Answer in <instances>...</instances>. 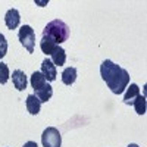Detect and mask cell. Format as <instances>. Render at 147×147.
<instances>
[{"label": "cell", "instance_id": "6da1fadb", "mask_svg": "<svg viewBox=\"0 0 147 147\" xmlns=\"http://www.w3.org/2000/svg\"><path fill=\"white\" fill-rule=\"evenodd\" d=\"M43 37L52 40L56 44H60V43H63V41L68 40V37H69V27L66 25L63 21H60V19L50 21L44 27V30H43Z\"/></svg>", "mask_w": 147, "mask_h": 147}, {"label": "cell", "instance_id": "7a4b0ae2", "mask_svg": "<svg viewBox=\"0 0 147 147\" xmlns=\"http://www.w3.org/2000/svg\"><path fill=\"white\" fill-rule=\"evenodd\" d=\"M128 84H129V74H128L127 69L122 68V71L118 74V75L110 82H107V87L110 88V91H112L113 94H122L127 90Z\"/></svg>", "mask_w": 147, "mask_h": 147}, {"label": "cell", "instance_id": "3957f363", "mask_svg": "<svg viewBox=\"0 0 147 147\" xmlns=\"http://www.w3.org/2000/svg\"><path fill=\"white\" fill-rule=\"evenodd\" d=\"M41 144L43 147H60L62 146V136L57 128L49 127L41 134Z\"/></svg>", "mask_w": 147, "mask_h": 147}, {"label": "cell", "instance_id": "277c9868", "mask_svg": "<svg viewBox=\"0 0 147 147\" xmlns=\"http://www.w3.org/2000/svg\"><path fill=\"white\" fill-rule=\"evenodd\" d=\"M18 38L21 44L28 50V53H34V46H35V32L30 25H22L18 34Z\"/></svg>", "mask_w": 147, "mask_h": 147}, {"label": "cell", "instance_id": "5b68a950", "mask_svg": "<svg viewBox=\"0 0 147 147\" xmlns=\"http://www.w3.org/2000/svg\"><path fill=\"white\" fill-rule=\"evenodd\" d=\"M121 71H122V68L119 65L113 63L112 60H109V59L103 60V63L100 65V74H102V78L106 81V84L112 81Z\"/></svg>", "mask_w": 147, "mask_h": 147}, {"label": "cell", "instance_id": "8992f818", "mask_svg": "<svg viewBox=\"0 0 147 147\" xmlns=\"http://www.w3.org/2000/svg\"><path fill=\"white\" fill-rule=\"evenodd\" d=\"M43 75H44V78L47 80V81H55L56 80V77H57V71H56V66L53 65V62L50 59H44L43 60V63H41V71H40Z\"/></svg>", "mask_w": 147, "mask_h": 147}, {"label": "cell", "instance_id": "52a82bcc", "mask_svg": "<svg viewBox=\"0 0 147 147\" xmlns=\"http://www.w3.org/2000/svg\"><path fill=\"white\" fill-rule=\"evenodd\" d=\"M19 22H21V15L16 9H9L5 15V24L9 30H15L19 27Z\"/></svg>", "mask_w": 147, "mask_h": 147}, {"label": "cell", "instance_id": "ba28073f", "mask_svg": "<svg viewBox=\"0 0 147 147\" xmlns=\"http://www.w3.org/2000/svg\"><path fill=\"white\" fill-rule=\"evenodd\" d=\"M12 82H13L15 88L22 91L27 88V75L25 72L21 71V69H15L13 72H12Z\"/></svg>", "mask_w": 147, "mask_h": 147}, {"label": "cell", "instance_id": "9c48e42d", "mask_svg": "<svg viewBox=\"0 0 147 147\" xmlns=\"http://www.w3.org/2000/svg\"><path fill=\"white\" fill-rule=\"evenodd\" d=\"M34 96H35L41 103H46V102H49V100L52 99V96H53V87L47 82L44 87L35 90V94H34Z\"/></svg>", "mask_w": 147, "mask_h": 147}, {"label": "cell", "instance_id": "30bf717a", "mask_svg": "<svg viewBox=\"0 0 147 147\" xmlns=\"http://www.w3.org/2000/svg\"><path fill=\"white\" fill-rule=\"evenodd\" d=\"M140 96V88L137 84H129V87H127V93L124 96V103L125 105H132L134 100Z\"/></svg>", "mask_w": 147, "mask_h": 147}, {"label": "cell", "instance_id": "8fae6325", "mask_svg": "<svg viewBox=\"0 0 147 147\" xmlns=\"http://www.w3.org/2000/svg\"><path fill=\"white\" fill-rule=\"evenodd\" d=\"M52 62H53L55 66L65 65V62H66V52H65V49L59 47V46L55 49V50L52 52Z\"/></svg>", "mask_w": 147, "mask_h": 147}, {"label": "cell", "instance_id": "7c38bea8", "mask_svg": "<svg viewBox=\"0 0 147 147\" xmlns=\"http://www.w3.org/2000/svg\"><path fill=\"white\" fill-rule=\"evenodd\" d=\"M40 107H41V102L37 99L34 94H30L27 97V109H28V112L31 115H38Z\"/></svg>", "mask_w": 147, "mask_h": 147}, {"label": "cell", "instance_id": "4fadbf2b", "mask_svg": "<svg viewBox=\"0 0 147 147\" xmlns=\"http://www.w3.org/2000/svg\"><path fill=\"white\" fill-rule=\"evenodd\" d=\"M46 84H47V80L44 78V75H43L40 71L32 72V75H31V85H32L34 91L38 90V88H41V87H44Z\"/></svg>", "mask_w": 147, "mask_h": 147}, {"label": "cell", "instance_id": "5bb4252c", "mask_svg": "<svg viewBox=\"0 0 147 147\" xmlns=\"http://www.w3.org/2000/svg\"><path fill=\"white\" fill-rule=\"evenodd\" d=\"M75 80H77V69L75 68L69 66L62 72V81L65 85H72L75 82Z\"/></svg>", "mask_w": 147, "mask_h": 147}, {"label": "cell", "instance_id": "9a60e30c", "mask_svg": "<svg viewBox=\"0 0 147 147\" xmlns=\"http://www.w3.org/2000/svg\"><path fill=\"white\" fill-rule=\"evenodd\" d=\"M40 47H41L43 53H46V55H52V52L57 47V44H56V43H53L52 40L46 38V37H43L41 41H40Z\"/></svg>", "mask_w": 147, "mask_h": 147}, {"label": "cell", "instance_id": "2e32d148", "mask_svg": "<svg viewBox=\"0 0 147 147\" xmlns=\"http://www.w3.org/2000/svg\"><path fill=\"white\" fill-rule=\"evenodd\" d=\"M132 106H134V109H136V112L138 113V115H144L146 113V99L140 94L136 100H134V103H132Z\"/></svg>", "mask_w": 147, "mask_h": 147}, {"label": "cell", "instance_id": "e0dca14e", "mask_svg": "<svg viewBox=\"0 0 147 147\" xmlns=\"http://www.w3.org/2000/svg\"><path fill=\"white\" fill-rule=\"evenodd\" d=\"M9 68L6 63L0 62V84H6L7 80H9Z\"/></svg>", "mask_w": 147, "mask_h": 147}, {"label": "cell", "instance_id": "ac0fdd59", "mask_svg": "<svg viewBox=\"0 0 147 147\" xmlns=\"http://www.w3.org/2000/svg\"><path fill=\"white\" fill-rule=\"evenodd\" d=\"M7 53V41H6V37L3 34H0V59L5 57Z\"/></svg>", "mask_w": 147, "mask_h": 147}, {"label": "cell", "instance_id": "d6986e66", "mask_svg": "<svg viewBox=\"0 0 147 147\" xmlns=\"http://www.w3.org/2000/svg\"><path fill=\"white\" fill-rule=\"evenodd\" d=\"M24 147H38V146H37L35 141H27L25 144H24Z\"/></svg>", "mask_w": 147, "mask_h": 147}, {"label": "cell", "instance_id": "ffe728a7", "mask_svg": "<svg viewBox=\"0 0 147 147\" xmlns=\"http://www.w3.org/2000/svg\"><path fill=\"white\" fill-rule=\"evenodd\" d=\"M127 147H138V144H134V143H131V144H128Z\"/></svg>", "mask_w": 147, "mask_h": 147}]
</instances>
